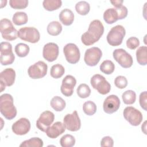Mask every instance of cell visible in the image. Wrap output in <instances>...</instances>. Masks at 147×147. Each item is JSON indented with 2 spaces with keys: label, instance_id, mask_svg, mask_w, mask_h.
<instances>
[{
  "label": "cell",
  "instance_id": "cell-11",
  "mask_svg": "<svg viewBox=\"0 0 147 147\" xmlns=\"http://www.w3.org/2000/svg\"><path fill=\"white\" fill-rule=\"evenodd\" d=\"M63 52L67 61L70 64H76L80 60L79 49L78 46L74 43L66 44L63 48Z\"/></svg>",
  "mask_w": 147,
  "mask_h": 147
},
{
  "label": "cell",
  "instance_id": "cell-35",
  "mask_svg": "<svg viewBox=\"0 0 147 147\" xmlns=\"http://www.w3.org/2000/svg\"><path fill=\"white\" fill-rule=\"evenodd\" d=\"M60 144L62 147H72L75 144V138L71 134H65L60 138Z\"/></svg>",
  "mask_w": 147,
  "mask_h": 147
},
{
  "label": "cell",
  "instance_id": "cell-3",
  "mask_svg": "<svg viewBox=\"0 0 147 147\" xmlns=\"http://www.w3.org/2000/svg\"><path fill=\"white\" fill-rule=\"evenodd\" d=\"M126 30L121 25L113 27L107 35V41L111 46L115 47L121 45L125 36Z\"/></svg>",
  "mask_w": 147,
  "mask_h": 147
},
{
  "label": "cell",
  "instance_id": "cell-12",
  "mask_svg": "<svg viewBox=\"0 0 147 147\" xmlns=\"http://www.w3.org/2000/svg\"><path fill=\"white\" fill-rule=\"evenodd\" d=\"M102 53L98 47H92L86 50L84 53V60L86 64L90 67L95 66L100 61Z\"/></svg>",
  "mask_w": 147,
  "mask_h": 147
},
{
  "label": "cell",
  "instance_id": "cell-42",
  "mask_svg": "<svg viewBox=\"0 0 147 147\" xmlns=\"http://www.w3.org/2000/svg\"><path fill=\"white\" fill-rule=\"evenodd\" d=\"M119 16V20H122L126 17L127 15V9L125 6H121L119 7L115 8Z\"/></svg>",
  "mask_w": 147,
  "mask_h": 147
},
{
  "label": "cell",
  "instance_id": "cell-8",
  "mask_svg": "<svg viewBox=\"0 0 147 147\" xmlns=\"http://www.w3.org/2000/svg\"><path fill=\"white\" fill-rule=\"evenodd\" d=\"M1 64L3 65L11 64L15 59L14 55L12 52V45L8 42L1 43Z\"/></svg>",
  "mask_w": 147,
  "mask_h": 147
},
{
  "label": "cell",
  "instance_id": "cell-39",
  "mask_svg": "<svg viewBox=\"0 0 147 147\" xmlns=\"http://www.w3.org/2000/svg\"><path fill=\"white\" fill-rule=\"evenodd\" d=\"M140 45V40L136 37H131L126 41V46L130 49H135Z\"/></svg>",
  "mask_w": 147,
  "mask_h": 147
},
{
  "label": "cell",
  "instance_id": "cell-32",
  "mask_svg": "<svg viewBox=\"0 0 147 147\" xmlns=\"http://www.w3.org/2000/svg\"><path fill=\"white\" fill-rule=\"evenodd\" d=\"M122 98L125 104L132 105L135 102L136 99V92L133 90H127L122 94Z\"/></svg>",
  "mask_w": 147,
  "mask_h": 147
},
{
  "label": "cell",
  "instance_id": "cell-19",
  "mask_svg": "<svg viewBox=\"0 0 147 147\" xmlns=\"http://www.w3.org/2000/svg\"><path fill=\"white\" fill-rule=\"evenodd\" d=\"M76 84V79L72 75H67L62 80L60 87L61 93L65 96H70L73 94L74 88Z\"/></svg>",
  "mask_w": 147,
  "mask_h": 147
},
{
  "label": "cell",
  "instance_id": "cell-1",
  "mask_svg": "<svg viewBox=\"0 0 147 147\" xmlns=\"http://www.w3.org/2000/svg\"><path fill=\"white\" fill-rule=\"evenodd\" d=\"M104 32V26L99 20H94L89 25L88 30L81 37V40L85 45H91L98 41Z\"/></svg>",
  "mask_w": 147,
  "mask_h": 147
},
{
  "label": "cell",
  "instance_id": "cell-37",
  "mask_svg": "<svg viewBox=\"0 0 147 147\" xmlns=\"http://www.w3.org/2000/svg\"><path fill=\"white\" fill-rule=\"evenodd\" d=\"M9 4L11 7L15 9H22L28 5V0H10Z\"/></svg>",
  "mask_w": 147,
  "mask_h": 147
},
{
  "label": "cell",
  "instance_id": "cell-31",
  "mask_svg": "<svg viewBox=\"0 0 147 147\" xmlns=\"http://www.w3.org/2000/svg\"><path fill=\"white\" fill-rule=\"evenodd\" d=\"M115 69V65L111 60H106L103 61L100 65V70L106 75L112 74Z\"/></svg>",
  "mask_w": 147,
  "mask_h": 147
},
{
  "label": "cell",
  "instance_id": "cell-9",
  "mask_svg": "<svg viewBox=\"0 0 147 147\" xmlns=\"http://www.w3.org/2000/svg\"><path fill=\"white\" fill-rule=\"evenodd\" d=\"M113 55L115 60L123 68H130L133 64L131 56L123 49H115L113 51Z\"/></svg>",
  "mask_w": 147,
  "mask_h": 147
},
{
  "label": "cell",
  "instance_id": "cell-44",
  "mask_svg": "<svg viewBox=\"0 0 147 147\" xmlns=\"http://www.w3.org/2000/svg\"><path fill=\"white\" fill-rule=\"evenodd\" d=\"M146 121H145L144 122V123L142 125V126H141L142 131L144 133V134H146Z\"/></svg>",
  "mask_w": 147,
  "mask_h": 147
},
{
  "label": "cell",
  "instance_id": "cell-27",
  "mask_svg": "<svg viewBox=\"0 0 147 147\" xmlns=\"http://www.w3.org/2000/svg\"><path fill=\"white\" fill-rule=\"evenodd\" d=\"M42 140L38 137H33L23 141L20 145L21 147H42Z\"/></svg>",
  "mask_w": 147,
  "mask_h": 147
},
{
  "label": "cell",
  "instance_id": "cell-10",
  "mask_svg": "<svg viewBox=\"0 0 147 147\" xmlns=\"http://www.w3.org/2000/svg\"><path fill=\"white\" fill-rule=\"evenodd\" d=\"M47 71V64L42 61H38L29 67L28 74L32 79H40L46 75Z\"/></svg>",
  "mask_w": 147,
  "mask_h": 147
},
{
  "label": "cell",
  "instance_id": "cell-13",
  "mask_svg": "<svg viewBox=\"0 0 147 147\" xmlns=\"http://www.w3.org/2000/svg\"><path fill=\"white\" fill-rule=\"evenodd\" d=\"M65 128L71 131H76L80 129L81 122L76 111L67 114L63 119Z\"/></svg>",
  "mask_w": 147,
  "mask_h": 147
},
{
  "label": "cell",
  "instance_id": "cell-18",
  "mask_svg": "<svg viewBox=\"0 0 147 147\" xmlns=\"http://www.w3.org/2000/svg\"><path fill=\"white\" fill-rule=\"evenodd\" d=\"M11 129L13 132L17 135H25L30 129V121L26 118H21L13 124Z\"/></svg>",
  "mask_w": 147,
  "mask_h": 147
},
{
  "label": "cell",
  "instance_id": "cell-43",
  "mask_svg": "<svg viewBox=\"0 0 147 147\" xmlns=\"http://www.w3.org/2000/svg\"><path fill=\"white\" fill-rule=\"evenodd\" d=\"M123 2V1H120V0L110 1V3H112V5H113L115 8H118V7H119L120 6H122Z\"/></svg>",
  "mask_w": 147,
  "mask_h": 147
},
{
  "label": "cell",
  "instance_id": "cell-29",
  "mask_svg": "<svg viewBox=\"0 0 147 147\" xmlns=\"http://www.w3.org/2000/svg\"><path fill=\"white\" fill-rule=\"evenodd\" d=\"M75 9L76 12L80 15L85 16L90 11V6L86 1H79L75 5Z\"/></svg>",
  "mask_w": 147,
  "mask_h": 147
},
{
  "label": "cell",
  "instance_id": "cell-22",
  "mask_svg": "<svg viewBox=\"0 0 147 147\" xmlns=\"http://www.w3.org/2000/svg\"><path fill=\"white\" fill-rule=\"evenodd\" d=\"M103 19L108 24H112L119 20V16L115 8H109L103 13Z\"/></svg>",
  "mask_w": 147,
  "mask_h": 147
},
{
  "label": "cell",
  "instance_id": "cell-7",
  "mask_svg": "<svg viewBox=\"0 0 147 147\" xmlns=\"http://www.w3.org/2000/svg\"><path fill=\"white\" fill-rule=\"evenodd\" d=\"M125 119L132 126H137L139 125L142 121L143 116L142 113L136 108L128 106L123 111Z\"/></svg>",
  "mask_w": 147,
  "mask_h": 147
},
{
  "label": "cell",
  "instance_id": "cell-6",
  "mask_svg": "<svg viewBox=\"0 0 147 147\" xmlns=\"http://www.w3.org/2000/svg\"><path fill=\"white\" fill-rule=\"evenodd\" d=\"M17 35L20 39L30 43H36L40 38L38 30L34 27L22 28L18 31Z\"/></svg>",
  "mask_w": 147,
  "mask_h": 147
},
{
  "label": "cell",
  "instance_id": "cell-15",
  "mask_svg": "<svg viewBox=\"0 0 147 147\" xmlns=\"http://www.w3.org/2000/svg\"><path fill=\"white\" fill-rule=\"evenodd\" d=\"M55 119L54 114L50 111L42 112L36 122L37 127L41 131L45 132L47 129L51 126Z\"/></svg>",
  "mask_w": 147,
  "mask_h": 147
},
{
  "label": "cell",
  "instance_id": "cell-25",
  "mask_svg": "<svg viewBox=\"0 0 147 147\" xmlns=\"http://www.w3.org/2000/svg\"><path fill=\"white\" fill-rule=\"evenodd\" d=\"M51 106L56 111H62L65 107V102L59 96H55L51 100Z\"/></svg>",
  "mask_w": 147,
  "mask_h": 147
},
{
  "label": "cell",
  "instance_id": "cell-28",
  "mask_svg": "<svg viewBox=\"0 0 147 147\" xmlns=\"http://www.w3.org/2000/svg\"><path fill=\"white\" fill-rule=\"evenodd\" d=\"M62 2L60 0H44L42 5L44 9L48 11H53L61 7Z\"/></svg>",
  "mask_w": 147,
  "mask_h": 147
},
{
  "label": "cell",
  "instance_id": "cell-4",
  "mask_svg": "<svg viewBox=\"0 0 147 147\" xmlns=\"http://www.w3.org/2000/svg\"><path fill=\"white\" fill-rule=\"evenodd\" d=\"M0 31L2 38L6 40L13 41L18 37V31L11 21L7 18H3L0 21Z\"/></svg>",
  "mask_w": 147,
  "mask_h": 147
},
{
  "label": "cell",
  "instance_id": "cell-40",
  "mask_svg": "<svg viewBox=\"0 0 147 147\" xmlns=\"http://www.w3.org/2000/svg\"><path fill=\"white\" fill-rule=\"evenodd\" d=\"M114 145V141L111 137L106 136L102 138L100 141V146L102 147L109 146L113 147Z\"/></svg>",
  "mask_w": 147,
  "mask_h": 147
},
{
  "label": "cell",
  "instance_id": "cell-2",
  "mask_svg": "<svg viewBox=\"0 0 147 147\" xmlns=\"http://www.w3.org/2000/svg\"><path fill=\"white\" fill-rule=\"evenodd\" d=\"M0 111L5 118L11 120L16 117L17 109L13 103V98L9 94H2L0 97Z\"/></svg>",
  "mask_w": 147,
  "mask_h": 147
},
{
  "label": "cell",
  "instance_id": "cell-26",
  "mask_svg": "<svg viewBox=\"0 0 147 147\" xmlns=\"http://www.w3.org/2000/svg\"><path fill=\"white\" fill-rule=\"evenodd\" d=\"M12 20L15 25H22L27 23L28 17L26 13L23 11H17L14 14Z\"/></svg>",
  "mask_w": 147,
  "mask_h": 147
},
{
  "label": "cell",
  "instance_id": "cell-24",
  "mask_svg": "<svg viewBox=\"0 0 147 147\" xmlns=\"http://www.w3.org/2000/svg\"><path fill=\"white\" fill-rule=\"evenodd\" d=\"M47 30L49 34L53 36H57L62 31V26L59 22L53 21L48 25Z\"/></svg>",
  "mask_w": 147,
  "mask_h": 147
},
{
  "label": "cell",
  "instance_id": "cell-21",
  "mask_svg": "<svg viewBox=\"0 0 147 147\" xmlns=\"http://www.w3.org/2000/svg\"><path fill=\"white\" fill-rule=\"evenodd\" d=\"M59 17L61 23L65 26L71 25L74 20V14L72 10L68 9H64L61 10Z\"/></svg>",
  "mask_w": 147,
  "mask_h": 147
},
{
  "label": "cell",
  "instance_id": "cell-5",
  "mask_svg": "<svg viewBox=\"0 0 147 147\" xmlns=\"http://www.w3.org/2000/svg\"><path fill=\"white\" fill-rule=\"evenodd\" d=\"M90 83L92 87L102 95L108 94L111 90L110 84L105 78L99 74H95L91 78Z\"/></svg>",
  "mask_w": 147,
  "mask_h": 147
},
{
  "label": "cell",
  "instance_id": "cell-14",
  "mask_svg": "<svg viewBox=\"0 0 147 147\" xmlns=\"http://www.w3.org/2000/svg\"><path fill=\"white\" fill-rule=\"evenodd\" d=\"M16 72L11 68H7L3 70L0 74L1 92L5 89L6 86H12L15 81Z\"/></svg>",
  "mask_w": 147,
  "mask_h": 147
},
{
  "label": "cell",
  "instance_id": "cell-38",
  "mask_svg": "<svg viewBox=\"0 0 147 147\" xmlns=\"http://www.w3.org/2000/svg\"><path fill=\"white\" fill-rule=\"evenodd\" d=\"M114 84L118 88H125L127 85V80L123 76H118L114 80Z\"/></svg>",
  "mask_w": 147,
  "mask_h": 147
},
{
  "label": "cell",
  "instance_id": "cell-17",
  "mask_svg": "<svg viewBox=\"0 0 147 147\" xmlns=\"http://www.w3.org/2000/svg\"><path fill=\"white\" fill-rule=\"evenodd\" d=\"M59 53V47L54 42H48L43 47V57L49 62H52L56 60Z\"/></svg>",
  "mask_w": 147,
  "mask_h": 147
},
{
  "label": "cell",
  "instance_id": "cell-34",
  "mask_svg": "<svg viewBox=\"0 0 147 147\" xmlns=\"http://www.w3.org/2000/svg\"><path fill=\"white\" fill-rule=\"evenodd\" d=\"M83 110L87 115H92L96 111V106L94 102L88 100L84 103L83 105Z\"/></svg>",
  "mask_w": 147,
  "mask_h": 147
},
{
  "label": "cell",
  "instance_id": "cell-30",
  "mask_svg": "<svg viewBox=\"0 0 147 147\" xmlns=\"http://www.w3.org/2000/svg\"><path fill=\"white\" fill-rule=\"evenodd\" d=\"M64 72L65 69L64 67L60 64H56L52 66L50 71V74L52 78L55 79H59L64 75Z\"/></svg>",
  "mask_w": 147,
  "mask_h": 147
},
{
  "label": "cell",
  "instance_id": "cell-23",
  "mask_svg": "<svg viewBox=\"0 0 147 147\" xmlns=\"http://www.w3.org/2000/svg\"><path fill=\"white\" fill-rule=\"evenodd\" d=\"M136 58L138 63L141 65H145L147 63V47L142 46L136 51Z\"/></svg>",
  "mask_w": 147,
  "mask_h": 147
},
{
  "label": "cell",
  "instance_id": "cell-36",
  "mask_svg": "<svg viewBox=\"0 0 147 147\" xmlns=\"http://www.w3.org/2000/svg\"><path fill=\"white\" fill-rule=\"evenodd\" d=\"M77 94L81 98H88L91 94V90L89 86L85 84H80L77 88Z\"/></svg>",
  "mask_w": 147,
  "mask_h": 147
},
{
  "label": "cell",
  "instance_id": "cell-33",
  "mask_svg": "<svg viewBox=\"0 0 147 147\" xmlns=\"http://www.w3.org/2000/svg\"><path fill=\"white\" fill-rule=\"evenodd\" d=\"M14 50L18 56L24 57L28 55L29 52L30 48L28 45L24 43H18L16 45Z\"/></svg>",
  "mask_w": 147,
  "mask_h": 147
},
{
  "label": "cell",
  "instance_id": "cell-16",
  "mask_svg": "<svg viewBox=\"0 0 147 147\" xmlns=\"http://www.w3.org/2000/svg\"><path fill=\"white\" fill-rule=\"evenodd\" d=\"M120 106V100L115 95L108 96L104 100L103 108L104 111L107 114H113L116 112Z\"/></svg>",
  "mask_w": 147,
  "mask_h": 147
},
{
  "label": "cell",
  "instance_id": "cell-20",
  "mask_svg": "<svg viewBox=\"0 0 147 147\" xmlns=\"http://www.w3.org/2000/svg\"><path fill=\"white\" fill-rule=\"evenodd\" d=\"M65 127L64 123L57 121L52 125L49 126L46 131V134L51 138H56L60 135L63 134L65 130Z\"/></svg>",
  "mask_w": 147,
  "mask_h": 147
},
{
  "label": "cell",
  "instance_id": "cell-41",
  "mask_svg": "<svg viewBox=\"0 0 147 147\" xmlns=\"http://www.w3.org/2000/svg\"><path fill=\"white\" fill-rule=\"evenodd\" d=\"M146 100H147V93L146 91L141 92L140 95V105L142 109L146 111Z\"/></svg>",
  "mask_w": 147,
  "mask_h": 147
}]
</instances>
